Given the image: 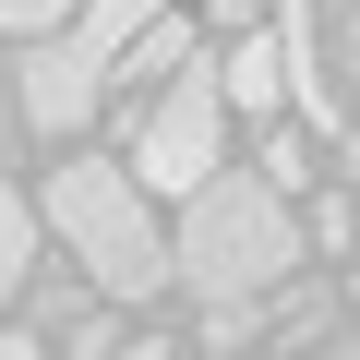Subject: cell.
Returning a JSON list of instances; mask_svg holds the SVG:
<instances>
[{
    "instance_id": "obj_1",
    "label": "cell",
    "mask_w": 360,
    "mask_h": 360,
    "mask_svg": "<svg viewBox=\"0 0 360 360\" xmlns=\"http://www.w3.org/2000/svg\"><path fill=\"white\" fill-rule=\"evenodd\" d=\"M300 217H288V193L264 168H217L193 205H180V240H168V276L193 288L205 312H229V300H276L288 276H300Z\"/></svg>"
},
{
    "instance_id": "obj_2",
    "label": "cell",
    "mask_w": 360,
    "mask_h": 360,
    "mask_svg": "<svg viewBox=\"0 0 360 360\" xmlns=\"http://www.w3.org/2000/svg\"><path fill=\"white\" fill-rule=\"evenodd\" d=\"M49 229L72 240V264L96 276V300H156V288H168L156 205H144V180H132V168H108V156L49 168Z\"/></svg>"
},
{
    "instance_id": "obj_3",
    "label": "cell",
    "mask_w": 360,
    "mask_h": 360,
    "mask_svg": "<svg viewBox=\"0 0 360 360\" xmlns=\"http://www.w3.org/2000/svg\"><path fill=\"white\" fill-rule=\"evenodd\" d=\"M120 168L144 180V193H180V205H193L205 180L229 168V96H217V72H205V60L180 72V84H156V108L132 120V156H120Z\"/></svg>"
},
{
    "instance_id": "obj_4",
    "label": "cell",
    "mask_w": 360,
    "mask_h": 360,
    "mask_svg": "<svg viewBox=\"0 0 360 360\" xmlns=\"http://www.w3.org/2000/svg\"><path fill=\"white\" fill-rule=\"evenodd\" d=\"M96 96H108V72H96L72 37H37V49L13 60V108H25V132H84Z\"/></svg>"
},
{
    "instance_id": "obj_5",
    "label": "cell",
    "mask_w": 360,
    "mask_h": 360,
    "mask_svg": "<svg viewBox=\"0 0 360 360\" xmlns=\"http://www.w3.org/2000/svg\"><path fill=\"white\" fill-rule=\"evenodd\" d=\"M217 96L252 108V120H276V108H288V49H276V37H240V49L217 60Z\"/></svg>"
},
{
    "instance_id": "obj_6",
    "label": "cell",
    "mask_w": 360,
    "mask_h": 360,
    "mask_svg": "<svg viewBox=\"0 0 360 360\" xmlns=\"http://www.w3.org/2000/svg\"><path fill=\"white\" fill-rule=\"evenodd\" d=\"M144 25H156V0H84V13H72L60 37H72V49H84L96 72H120V49H132Z\"/></svg>"
},
{
    "instance_id": "obj_7",
    "label": "cell",
    "mask_w": 360,
    "mask_h": 360,
    "mask_svg": "<svg viewBox=\"0 0 360 360\" xmlns=\"http://www.w3.org/2000/svg\"><path fill=\"white\" fill-rule=\"evenodd\" d=\"M193 60H205V49H193V25H168V13H156L132 49H120V72H132V84H180ZM120 72H108V84H120Z\"/></svg>"
},
{
    "instance_id": "obj_8",
    "label": "cell",
    "mask_w": 360,
    "mask_h": 360,
    "mask_svg": "<svg viewBox=\"0 0 360 360\" xmlns=\"http://www.w3.org/2000/svg\"><path fill=\"white\" fill-rule=\"evenodd\" d=\"M25 264H37V217H25V193H13V180H0V312H13Z\"/></svg>"
},
{
    "instance_id": "obj_9",
    "label": "cell",
    "mask_w": 360,
    "mask_h": 360,
    "mask_svg": "<svg viewBox=\"0 0 360 360\" xmlns=\"http://www.w3.org/2000/svg\"><path fill=\"white\" fill-rule=\"evenodd\" d=\"M84 13V0H0V37H13V49H37V37H60Z\"/></svg>"
},
{
    "instance_id": "obj_10",
    "label": "cell",
    "mask_w": 360,
    "mask_h": 360,
    "mask_svg": "<svg viewBox=\"0 0 360 360\" xmlns=\"http://www.w3.org/2000/svg\"><path fill=\"white\" fill-rule=\"evenodd\" d=\"M252 168L276 180V193H300V180H312V144H300V132H264V156H252Z\"/></svg>"
},
{
    "instance_id": "obj_11",
    "label": "cell",
    "mask_w": 360,
    "mask_h": 360,
    "mask_svg": "<svg viewBox=\"0 0 360 360\" xmlns=\"http://www.w3.org/2000/svg\"><path fill=\"white\" fill-rule=\"evenodd\" d=\"M0 360H49V336H37V324H25V336H0Z\"/></svg>"
},
{
    "instance_id": "obj_12",
    "label": "cell",
    "mask_w": 360,
    "mask_h": 360,
    "mask_svg": "<svg viewBox=\"0 0 360 360\" xmlns=\"http://www.w3.org/2000/svg\"><path fill=\"white\" fill-rule=\"evenodd\" d=\"M13 132H25V108H13V84H0V144H13Z\"/></svg>"
},
{
    "instance_id": "obj_13",
    "label": "cell",
    "mask_w": 360,
    "mask_h": 360,
    "mask_svg": "<svg viewBox=\"0 0 360 360\" xmlns=\"http://www.w3.org/2000/svg\"><path fill=\"white\" fill-rule=\"evenodd\" d=\"M120 360H180V348H156V336H132V348H120Z\"/></svg>"
},
{
    "instance_id": "obj_14",
    "label": "cell",
    "mask_w": 360,
    "mask_h": 360,
    "mask_svg": "<svg viewBox=\"0 0 360 360\" xmlns=\"http://www.w3.org/2000/svg\"><path fill=\"white\" fill-rule=\"evenodd\" d=\"M348 288H360V276H348Z\"/></svg>"
}]
</instances>
